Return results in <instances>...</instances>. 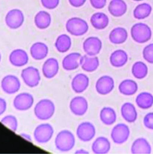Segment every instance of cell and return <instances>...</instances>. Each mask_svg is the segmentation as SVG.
<instances>
[{
	"mask_svg": "<svg viewBox=\"0 0 153 154\" xmlns=\"http://www.w3.org/2000/svg\"><path fill=\"white\" fill-rule=\"evenodd\" d=\"M55 109V105L51 100L42 99L35 105L34 114L38 119L46 121L53 116Z\"/></svg>",
	"mask_w": 153,
	"mask_h": 154,
	"instance_id": "6da1fadb",
	"label": "cell"
},
{
	"mask_svg": "<svg viewBox=\"0 0 153 154\" xmlns=\"http://www.w3.org/2000/svg\"><path fill=\"white\" fill-rule=\"evenodd\" d=\"M55 145L59 151L69 152L72 150L75 145V136L68 130H61L56 136Z\"/></svg>",
	"mask_w": 153,
	"mask_h": 154,
	"instance_id": "7a4b0ae2",
	"label": "cell"
},
{
	"mask_svg": "<svg viewBox=\"0 0 153 154\" xmlns=\"http://www.w3.org/2000/svg\"><path fill=\"white\" fill-rule=\"evenodd\" d=\"M66 29L70 35L78 37L83 36L88 32L89 25L85 20L78 17H73L67 20Z\"/></svg>",
	"mask_w": 153,
	"mask_h": 154,
	"instance_id": "3957f363",
	"label": "cell"
},
{
	"mask_svg": "<svg viewBox=\"0 0 153 154\" xmlns=\"http://www.w3.org/2000/svg\"><path fill=\"white\" fill-rule=\"evenodd\" d=\"M130 34L135 42L143 44L151 39L152 31L151 28L146 23H137L132 26Z\"/></svg>",
	"mask_w": 153,
	"mask_h": 154,
	"instance_id": "277c9868",
	"label": "cell"
},
{
	"mask_svg": "<svg viewBox=\"0 0 153 154\" xmlns=\"http://www.w3.org/2000/svg\"><path fill=\"white\" fill-rule=\"evenodd\" d=\"M54 129L52 125L48 123H45L38 125L33 133L34 139L38 144H46L53 137Z\"/></svg>",
	"mask_w": 153,
	"mask_h": 154,
	"instance_id": "5b68a950",
	"label": "cell"
},
{
	"mask_svg": "<svg viewBox=\"0 0 153 154\" xmlns=\"http://www.w3.org/2000/svg\"><path fill=\"white\" fill-rule=\"evenodd\" d=\"M21 78L25 84L30 88L36 87L41 80L39 70L32 66H28L22 71Z\"/></svg>",
	"mask_w": 153,
	"mask_h": 154,
	"instance_id": "8992f818",
	"label": "cell"
},
{
	"mask_svg": "<svg viewBox=\"0 0 153 154\" xmlns=\"http://www.w3.org/2000/svg\"><path fill=\"white\" fill-rule=\"evenodd\" d=\"M6 26L11 29L20 28L25 22V15L22 10L19 9H12L8 12L5 19Z\"/></svg>",
	"mask_w": 153,
	"mask_h": 154,
	"instance_id": "52a82bcc",
	"label": "cell"
},
{
	"mask_svg": "<svg viewBox=\"0 0 153 154\" xmlns=\"http://www.w3.org/2000/svg\"><path fill=\"white\" fill-rule=\"evenodd\" d=\"M1 87L5 94H15L21 88V82L17 76L8 74L4 76L1 82Z\"/></svg>",
	"mask_w": 153,
	"mask_h": 154,
	"instance_id": "ba28073f",
	"label": "cell"
},
{
	"mask_svg": "<svg viewBox=\"0 0 153 154\" xmlns=\"http://www.w3.org/2000/svg\"><path fill=\"white\" fill-rule=\"evenodd\" d=\"M34 99L33 96L27 92H23L15 97L13 101L14 108L19 111H26L32 107Z\"/></svg>",
	"mask_w": 153,
	"mask_h": 154,
	"instance_id": "9c48e42d",
	"label": "cell"
},
{
	"mask_svg": "<svg viewBox=\"0 0 153 154\" xmlns=\"http://www.w3.org/2000/svg\"><path fill=\"white\" fill-rule=\"evenodd\" d=\"M76 134L81 141L89 142L93 140L96 135V128L92 123L83 122L76 128Z\"/></svg>",
	"mask_w": 153,
	"mask_h": 154,
	"instance_id": "30bf717a",
	"label": "cell"
},
{
	"mask_svg": "<svg viewBox=\"0 0 153 154\" xmlns=\"http://www.w3.org/2000/svg\"><path fill=\"white\" fill-rule=\"evenodd\" d=\"M130 136V129L124 124H118L112 129L111 137L116 144H122L126 143Z\"/></svg>",
	"mask_w": 153,
	"mask_h": 154,
	"instance_id": "8fae6325",
	"label": "cell"
},
{
	"mask_svg": "<svg viewBox=\"0 0 153 154\" xmlns=\"http://www.w3.org/2000/svg\"><path fill=\"white\" fill-rule=\"evenodd\" d=\"M88 102L82 96L74 97L70 101L69 109L71 112L76 116H83L88 110Z\"/></svg>",
	"mask_w": 153,
	"mask_h": 154,
	"instance_id": "7c38bea8",
	"label": "cell"
},
{
	"mask_svg": "<svg viewBox=\"0 0 153 154\" xmlns=\"http://www.w3.org/2000/svg\"><path fill=\"white\" fill-rule=\"evenodd\" d=\"M102 48V41L96 36L88 37L83 43V49L89 56H96L100 53Z\"/></svg>",
	"mask_w": 153,
	"mask_h": 154,
	"instance_id": "4fadbf2b",
	"label": "cell"
},
{
	"mask_svg": "<svg viewBox=\"0 0 153 154\" xmlns=\"http://www.w3.org/2000/svg\"><path fill=\"white\" fill-rule=\"evenodd\" d=\"M115 81L110 75H102L99 78L96 83V90L99 95H106L113 90Z\"/></svg>",
	"mask_w": 153,
	"mask_h": 154,
	"instance_id": "5bb4252c",
	"label": "cell"
},
{
	"mask_svg": "<svg viewBox=\"0 0 153 154\" xmlns=\"http://www.w3.org/2000/svg\"><path fill=\"white\" fill-rule=\"evenodd\" d=\"M83 55L79 52H72L64 57L62 61L63 68L67 71L75 70L81 66Z\"/></svg>",
	"mask_w": 153,
	"mask_h": 154,
	"instance_id": "9a60e30c",
	"label": "cell"
},
{
	"mask_svg": "<svg viewBox=\"0 0 153 154\" xmlns=\"http://www.w3.org/2000/svg\"><path fill=\"white\" fill-rule=\"evenodd\" d=\"M9 60L12 66L20 68L28 64L29 61V56L25 50L16 49L10 52L9 57Z\"/></svg>",
	"mask_w": 153,
	"mask_h": 154,
	"instance_id": "2e32d148",
	"label": "cell"
},
{
	"mask_svg": "<svg viewBox=\"0 0 153 154\" xmlns=\"http://www.w3.org/2000/svg\"><path fill=\"white\" fill-rule=\"evenodd\" d=\"M59 69L58 60L55 58H49L43 63L42 72L43 75L47 79H52L58 74Z\"/></svg>",
	"mask_w": 153,
	"mask_h": 154,
	"instance_id": "e0dca14e",
	"label": "cell"
},
{
	"mask_svg": "<svg viewBox=\"0 0 153 154\" xmlns=\"http://www.w3.org/2000/svg\"><path fill=\"white\" fill-rule=\"evenodd\" d=\"M89 85V79L88 76L84 73L76 74L72 79L71 87L76 94H82L84 92Z\"/></svg>",
	"mask_w": 153,
	"mask_h": 154,
	"instance_id": "ac0fdd59",
	"label": "cell"
},
{
	"mask_svg": "<svg viewBox=\"0 0 153 154\" xmlns=\"http://www.w3.org/2000/svg\"><path fill=\"white\" fill-rule=\"evenodd\" d=\"M30 55L35 60H42L47 57L49 52L47 45L42 42H36L30 48Z\"/></svg>",
	"mask_w": 153,
	"mask_h": 154,
	"instance_id": "d6986e66",
	"label": "cell"
},
{
	"mask_svg": "<svg viewBox=\"0 0 153 154\" xmlns=\"http://www.w3.org/2000/svg\"><path fill=\"white\" fill-rule=\"evenodd\" d=\"M111 149L110 141L104 136H100L94 140L91 146L92 151L96 154H105L109 153Z\"/></svg>",
	"mask_w": 153,
	"mask_h": 154,
	"instance_id": "ffe728a7",
	"label": "cell"
},
{
	"mask_svg": "<svg viewBox=\"0 0 153 154\" xmlns=\"http://www.w3.org/2000/svg\"><path fill=\"white\" fill-rule=\"evenodd\" d=\"M110 14L115 17L124 15L128 10V6L124 0H112L108 6Z\"/></svg>",
	"mask_w": 153,
	"mask_h": 154,
	"instance_id": "44dd1931",
	"label": "cell"
},
{
	"mask_svg": "<svg viewBox=\"0 0 153 154\" xmlns=\"http://www.w3.org/2000/svg\"><path fill=\"white\" fill-rule=\"evenodd\" d=\"M90 23L96 29H104L109 24V18L105 13L98 12L93 14L90 18Z\"/></svg>",
	"mask_w": 153,
	"mask_h": 154,
	"instance_id": "7402d4cb",
	"label": "cell"
},
{
	"mask_svg": "<svg viewBox=\"0 0 153 154\" xmlns=\"http://www.w3.org/2000/svg\"><path fill=\"white\" fill-rule=\"evenodd\" d=\"M34 22L38 28L45 29L48 28L52 23V16L47 11H40L35 15Z\"/></svg>",
	"mask_w": 153,
	"mask_h": 154,
	"instance_id": "603a6c76",
	"label": "cell"
},
{
	"mask_svg": "<svg viewBox=\"0 0 153 154\" xmlns=\"http://www.w3.org/2000/svg\"><path fill=\"white\" fill-rule=\"evenodd\" d=\"M129 57L126 51L122 49L115 51L110 57V64L115 68L124 66L127 63Z\"/></svg>",
	"mask_w": 153,
	"mask_h": 154,
	"instance_id": "cb8c5ba5",
	"label": "cell"
},
{
	"mask_svg": "<svg viewBox=\"0 0 153 154\" xmlns=\"http://www.w3.org/2000/svg\"><path fill=\"white\" fill-rule=\"evenodd\" d=\"M99 64V60L98 57L85 55H83L80 66L85 72H93L98 69Z\"/></svg>",
	"mask_w": 153,
	"mask_h": 154,
	"instance_id": "d4e9b609",
	"label": "cell"
},
{
	"mask_svg": "<svg viewBox=\"0 0 153 154\" xmlns=\"http://www.w3.org/2000/svg\"><path fill=\"white\" fill-rule=\"evenodd\" d=\"M121 113L122 118L129 123H134L137 119V111L135 106L131 103H125L122 105Z\"/></svg>",
	"mask_w": 153,
	"mask_h": 154,
	"instance_id": "484cf974",
	"label": "cell"
},
{
	"mask_svg": "<svg viewBox=\"0 0 153 154\" xmlns=\"http://www.w3.org/2000/svg\"><path fill=\"white\" fill-rule=\"evenodd\" d=\"M152 150L149 143L143 137L137 138L132 144L131 152L132 153H151Z\"/></svg>",
	"mask_w": 153,
	"mask_h": 154,
	"instance_id": "4316f807",
	"label": "cell"
},
{
	"mask_svg": "<svg viewBox=\"0 0 153 154\" xmlns=\"http://www.w3.org/2000/svg\"><path fill=\"white\" fill-rule=\"evenodd\" d=\"M128 38L127 30L122 27L113 29L109 35L110 41L114 44H121L126 41Z\"/></svg>",
	"mask_w": 153,
	"mask_h": 154,
	"instance_id": "83f0119b",
	"label": "cell"
},
{
	"mask_svg": "<svg viewBox=\"0 0 153 154\" xmlns=\"http://www.w3.org/2000/svg\"><path fill=\"white\" fill-rule=\"evenodd\" d=\"M72 46L71 38L66 34L59 35L55 42V47L59 53H66L70 50Z\"/></svg>",
	"mask_w": 153,
	"mask_h": 154,
	"instance_id": "f1b7e54d",
	"label": "cell"
},
{
	"mask_svg": "<svg viewBox=\"0 0 153 154\" xmlns=\"http://www.w3.org/2000/svg\"><path fill=\"white\" fill-rule=\"evenodd\" d=\"M139 88L137 83L132 79H125L119 85L118 89L120 93L125 96L134 95Z\"/></svg>",
	"mask_w": 153,
	"mask_h": 154,
	"instance_id": "f546056e",
	"label": "cell"
},
{
	"mask_svg": "<svg viewBox=\"0 0 153 154\" xmlns=\"http://www.w3.org/2000/svg\"><path fill=\"white\" fill-rule=\"evenodd\" d=\"M100 119L105 125H112L116 120V114L115 111L110 107H104L100 110Z\"/></svg>",
	"mask_w": 153,
	"mask_h": 154,
	"instance_id": "4dcf8cb0",
	"label": "cell"
},
{
	"mask_svg": "<svg viewBox=\"0 0 153 154\" xmlns=\"http://www.w3.org/2000/svg\"><path fill=\"white\" fill-rule=\"evenodd\" d=\"M135 102L140 109H148L153 105V95L149 92H142L136 97Z\"/></svg>",
	"mask_w": 153,
	"mask_h": 154,
	"instance_id": "1f68e13d",
	"label": "cell"
},
{
	"mask_svg": "<svg viewBox=\"0 0 153 154\" xmlns=\"http://www.w3.org/2000/svg\"><path fill=\"white\" fill-rule=\"evenodd\" d=\"M152 12V7L148 3H142L136 6L133 12L135 19L143 20L148 17Z\"/></svg>",
	"mask_w": 153,
	"mask_h": 154,
	"instance_id": "d6a6232c",
	"label": "cell"
},
{
	"mask_svg": "<svg viewBox=\"0 0 153 154\" xmlns=\"http://www.w3.org/2000/svg\"><path fill=\"white\" fill-rule=\"evenodd\" d=\"M132 74L136 79H143L146 78L148 74V68L142 61H136L132 65Z\"/></svg>",
	"mask_w": 153,
	"mask_h": 154,
	"instance_id": "836d02e7",
	"label": "cell"
},
{
	"mask_svg": "<svg viewBox=\"0 0 153 154\" xmlns=\"http://www.w3.org/2000/svg\"><path fill=\"white\" fill-rule=\"evenodd\" d=\"M0 122L13 132L15 133L17 131L19 123L17 119L15 116L10 114L5 116L0 120Z\"/></svg>",
	"mask_w": 153,
	"mask_h": 154,
	"instance_id": "e575fe53",
	"label": "cell"
},
{
	"mask_svg": "<svg viewBox=\"0 0 153 154\" xmlns=\"http://www.w3.org/2000/svg\"><path fill=\"white\" fill-rule=\"evenodd\" d=\"M143 57L149 63L153 64V43L145 46L143 51Z\"/></svg>",
	"mask_w": 153,
	"mask_h": 154,
	"instance_id": "d590c367",
	"label": "cell"
},
{
	"mask_svg": "<svg viewBox=\"0 0 153 154\" xmlns=\"http://www.w3.org/2000/svg\"><path fill=\"white\" fill-rule=\"evenodd\" d=\"M60 0H40L42 6L49 10L56 9L59 5Z\"/></svg>",
	"mask_w": 153,
	"mask_h": 154,
	"instance_id": "8d00e7d4",
	"label": "cell"
},
{
	"mask_svg": "<svg viewBox=\"0 0 153 154\" xmlns=\"http://www.w3.org/2000/svg\"><path fill=\"white\" fill-rule=\"evenodd\" d=\"M143 124L146 128L153 130V112H149L143 119Z\"/></svg>",
	"mask_w": 153,
	"mask_h": 154,
	"instance_id": "74e56055",
	"label": "cell"
},
{
	"mask_svg": "<svg viewBox=\"0 0 153 154\" xmlns=\"http://www.w3.org/2000/svg\"><path fill=\"white\" fill-rule=\"evenodd\" d=\"M89 2L92 7L94 9H101L105 6L106 0H89Z\"/></svg>",
	"mask_w": 153,
	"mask_h": 154,
	"instance_id": "f35d334b",
	"label": "cell"
},
{
	"mask_svg": "<svg viewBox=\"0 0 153 154\" xmlns=\"http://www.w3.org/2000/svg\"><path fill=\"white\" fill-rule=\"evenodd\" d=\"M70 6L74 8H80L86 3V0H68Z\"/></svg>",
	"mask_w": 153,
	"mask_h": 154,
	"instance_id": "ab89813d",
	"label": "cell"
},
{
	"mask_svg": "<svg viewBox=\"0 0 153 154\" xmlns=\"http://www.w3.org/2000/svg\"><path fill=\"white\" fill-rule=\"evenodd\" d=\"M7 109V102L6 101L0 97V116H2Z\"/></svg>",
	"mask_w": 153,
	"mask_h": 154,
	"instance_id": "60d3db41",
	"label": "cell"
},
{
	"mask_svg": "<svg viewBox=\"0 0 153 154\" xmlns=\"http://www.w3.org/2000/svg\"><path fill=\"white\" fill-rule=\"evenodd\" d=\"M19 136H20L22 137H23L24 140L28 141V142L30 143H32L33 142V140H32V137L29 134L26 133H21L19 134Z\"/></svg>",
	"mask_w": 153,
	"mask_h": 154,
	"instance_id": "b9f144b4",
	"label": "cell"
},
{
	"mask_svg": "<svg viewBox=\"0 0 153 154\" xmlns=\"http://www.w3.org/2000/svg\"><path fill=\"white\" fill-rule=\"evenodd\" d=\"M75 153H78V154H85V153H88L89 152L83 149H79L76 151H75Z\"/></svg>",
	"mask_w": 153,
	"mask_h": 154,
	"instance_id": "7bdbcfd3",
	"label": "cell"
},
{
	"mask_svg": "<svg viewBox=\"0 0 153 154\" xmlns=\"http://www.w3.org/2000/svg\"><path fill=\"white\" fill-rule=\"evenodd\" d=\"M1 61H2V54L0 52V63H1Z\"/></svg>",
	"mask_w": 153,
	"mask_h": 154,
	"instance_id": "ee69618b",
	"label": "cell"
},
{
	"mask_svg": "<svg viewBox=\"0 0 153 154\" xmlns=\"http://www.w3.org/2000/svg\"><path fill=\"white\" fill-rule=\"evenodd\" d=\"M133 1H135V2H141V1H143V0H133Z\"/></svg>",
	"mask_w": 153,
	"mask_h": 154,
	"instance_id": "f6af8a7d",
	"label": "cell"
}]
</instances>
